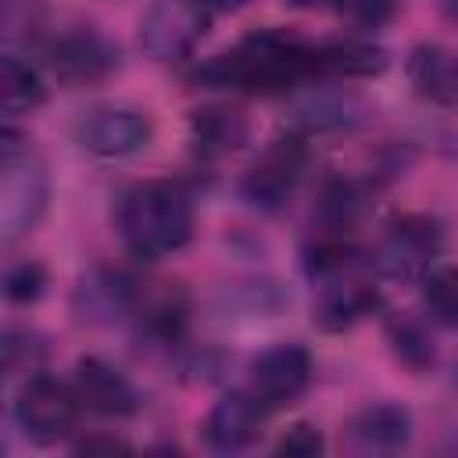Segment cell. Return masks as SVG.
Returning <instances> with one entry per match:
<instances>
[{
    "label": "cell",
    "instance_id": "6da1fadb",
    "mask_svg": "<svg viewBox=\"0 0 458 458\" xmlns=\"http://www.w3.org/2000/svg\"><path fill=\"white\" fill-rule=\"evenodd\" d=\"M308 79H318L315 47L283 29H258L247 39H240L229 54L211 57L197 72V82L233 86L258 97L286 93Z\"/></svg>",
    "mask_w": 458,
    "mask_h": 458
},
{
    "label": "cell",
    "instance_id": "7a4b0ae2",
    "mask_svg": "<svg viewBox=\"0 0 458 458\" xmlns=\"http://www.w3.org/2000/svg\"><path fill=\"white\" fill-rule=\"evenodd\" d=\"M114 229L132 258L157 261L182 250L193 236V204L190 193L175 182L147 179L118 193Z\"/></svg>",
    "mask_w": 458,
    "mask_h": 458
},
{
    "label": "cell",
    "instance_id": "3957f363",
    "mask_svg": "<svg viewBox=\"0 0 458 458\" xmlns=\"http://www.w3.org/2000/svg\"><path fill=\"white\" fill-rule=\"evenodd\" d=\"M47 211V168L29 143L4 129L0 143V236L14 243Z\"/></svg>",
    "mask_w": 458,
    "mask_h": 458
},
{
    "label": "cell",
    "instance_id": "277c9868",
    "mask_svg": "<svg viewBox=\"0 0 458 458\" xmlns=\"http://www.w3.org/2000/svg\"><path fill=\"white\" fill-rule=\"evenodd\" d=\"M444 250V229L429 215H401L386 225L383 240L372 250L376 272L390 279H422L429 268H437V258Z\"/></svg>",
    "mask_w": 458,
    "mask_h": 458
},
{
    "label": "cell",
    "instance_id": "5b68a950",
    "mask_svg": "<svg viewBox=\"0 0 458 458\" xmlns=\"http://www.w3.org/2000/svg\"><path fill=\"white\" fill-rule=\"evenodd\" d=\"M79 390L47 376V372H36L21 383L18 397H14V422L21 426V433L36 444H54L61 437L72 433L75 419H79Z\"/></svg>",
    "mask_w": 458,
    "mask_h": 458
},
{
    "label": "cell",
    "instance_id": "8992f818",
    "mask_svg": "<svg viewBox=\"0 0 458 458\" xmlns=\"http://www.w3.org/2000/svg\"><path fill=\"white\" fill-rule=\"evenodd\" d=\"M211 18L200 0H154L140 18V47L154 61H179L200 43Z\"/></svg>",
    "mask_w": 458,
    "mask_h": 458
},
{
    "label": "cell",
    "instance_id": "52a82bcc",
    "mask_svg": "<svg viewBox=\"0 0 458 458\" xmlns=\"http://www.w3.org/2000/svg\"><path fill=\"white\" fill-rule=\"evenodd\" d=\"M154 136V125L143 111L125 107V104H100L89 107L79 122H75V140L86 154L93 157H132L140 154Z\"/></svg>",
    "mask_w": 458,
    "mask_h": 458
},
{
    "label": "cell",
    "instance_id": "ba28073f",
    "mask_svg": "<svg viewBox=\"0 0 458 458\" xmlns=\"http://www.w3.org/2000/svg\"><path fill=\"white\" fill-rule=\"evenodd\" d=\"M304 168V143L297 136L276 140L240 179V193L247 204L261 211H279L290 204Z\"/></svg>",
    "mask_w": 458,
    "mask_h": 458
},
{
    "label": "cell",
    "instance_id": "9c48e42d",
    "mask_svg": "<svg viewBox=\"0 0 458 458\" xmlns=\"http://www.w3.org/2000/svg\"><path fill=\"white\" fill-rule=\"evenodd\" d=\"M311 383V354L301 344H276L268 351H261L250 361V383L247 390L268 408H286L293 404Z\"/></svg>",
    "mask_w": 458,
    "mask_h": 458
},
{
    "label": "cell",
    "instance_id": "30bf717a",
    "mask_svg": "<svg viewBox=\"0 0 458 458\" xmlns=\"http://www.w3.org/2000/svg\"><path fill=\"white\" fill-rule=\"evenodd\" d=\"M265 415L268 408L250 390H229L211 404L204 419V440L215 451H243L261 437Z\"/></svg>",
    "mask_w": 458,
    "mask_h": 458
},
{
    "label": "cell",
    "instance_id": "8fae6325",
    "mask_svg": "<svg viewBox=\"0 0 458 458\" xmlns=\"http://www.w3.org/2000/svg\"><path fill=\"white\" fill-rule=\"evenodd\" d=\"M47 57H50L54 75L61 82H72V86L100 82L104 75H111L118 68V50L100 32H89V29H79V32L54 39Z\"/></svg>",
    "mask_w": 458,
    "mask_h": 458
},
{
    "label": "cell",
    "instance_id": "7c38bea8",
    "mask_svg": "<svg viewBox=\"0 0 458 458\" xmlns=\"http://www.w3.org/2000/svg\"><path fill=\"white\" fill-rule=\"evenodd\" d=\"M411 440V415L401 404L379 401L358 408L344 426V444L358 454H394Z\"/></svg>",
    "mask_w": 458,
    "mask_h": 458
},
{
    "label": "cell",
    "instance_id": "4fadbf2b",
    "mask_svg": "<svg viewBox=\"0 0 458 458\" xmlns=\"http://www.w3.org/2000/svg\"><path fill=\"white\" fill-rule=\"evenodd\" d=\"M75 390H79L82 408H89L97 415L122 419V415H132L140 408V390L132 386V379L104 358H79Z\"/></svg>",
    "mask_w": 458,
    "mask_h": 458
},
{
    "label": "cell",
    "instance_id": "5bb4252c",
    "mask_svg": "<svg viewBox=\"0 0 458 458\" xmlns=\"http://www.w3.org/2000/svg\"><path fill=\"white\" fill-rule=\"evenodd\" d=\"M318 283L322 286H318V297H315V322L322 329H351L354 322L372 315L376 304H379L376 286L358 279L354 268L333 272V276H326Z\"/></svg>",
    "mask_w": 458,
    "mask_h": 458
},
{
    "label": "cell",
    "instance_id": "9a60e30c",
    "mask_svg": "<svg viewBox=\"0 0 458 458\" xmlns=\"http://www.w3.org/2000/svg\"><path fill=\"white\" fill-rule=\"evenodd\" d=\"M404 72L422 100L437 107H458V50L440 43H419L408 54Z\"/></svg>",
    "mask_w": 458,
    "mask_h": 458
},
{
    "label": "cell",
    "instance_id": "2e32d148",
    "mask_svg": "<svg viewBox=\"0 0 458 458\" xmlns=\"http://www.w3.org/2000/svg\"><path fill=\"white\" fill-rule=\"evenodd\" d=\"M140 304V290L129 276L122 272H89L79 290H75V311L79 318L86 322H111V318H122L129 315L132 308Z\"/></svg>",
    "mask_w": 458,
    "mask_h": 458
},
{
    "label": "cell",
    "instance_id": "e0dca14e",
    "mask_svg": "<svg viewBox=\"0 0 458 458\" xmlns=\"http://www.w3.org/2000/svg\"><path fill=\"white\" fill-rule=\"evenodd\" d=\"M247 118L233 107H204V111H193L190 118V140H193V150L204 154V157H222V154H233L247 143Z\"/></svg>",
    "mask_w": 458,
    "mask_h": 458
},
{
    "label": "cell",
    "instance_id": "ac0fdd59",
    "mask_svg": "<svg viewBox=\"0 0 458 458\" xmlns=\"http://www.w3.org/2000/svg\"><path fill=\"white\" fill-rule=\"evenodd\" d=\"M318 75H344V79H372L386 68V50L365 39H336L315 47Z\"/></svg>",
    "mask_w": 458,
    "mask_h": 458
},
{
    "label": "cell",
    "instance_id": "d6986e66",
    "mask_svg": "<svg viewBox=\"0 0 458 458\" xmlns=\"http://www.w3.org/2000/svg\"><path fill=\"white\" fill-rule=\"evenodd\" d=\"M47 97L43 89V79L32 64H25L21 57L7 54L0 61V100H4V111L7 114H29L32 107H39Z\"/></svg>",
    "mask_w": 458,
    "mask_h": 458
},
{
    "label": "cell",
    "instance_id": "ffe728a7",
    "mask_svg": "<svg viewBox=\"0 0 458 458\" xmlns=\"http://www.w3.org/2000/svg\"><path fill=\"white\" fill-rule=\"evenodd\" d=\"M422 308L437 326L458 329V265H440L422 276Z\"/></svg>",
    "mask_w": 458,
    "mask_h": 458
},
{
    "label": "cell",
    "instance_id": "44dd1931",
    "mask_svg": "<svg viewBox=\"0 0 458 458\" xmlns=\"http://www.w3.org/2000/svg\"><path fill=\"white\" fill-rule=\"evenodd\" d=\"M390 344H394L397 358H401L408 369H426V365H433V340L426 336L422 326H415V322H408V318L394 322V326H390Z\"/></svg>",
    "mask_w": 458,
    "mask_h": 458
},
{
    "label": "cell",
    "instance_id": "7402d4cb",
    "mask_svg": "<svg viewBox=\"0 0 458 458\" xmlns=\"http://www.w3.org/2000/svg\"><path fill=\"white\" fill-rule=\"evenodd\" d=\"M43 286H47V272H43L39 261H18V265H11L7 276H4V293H7V301H14V304L36 301V297L43 293Z\"/></svg>",
    "mask_w": 458,
    "mask_h": 458
},
{
    "label": "cell",
    "instance_id": "603a6c76",
    "mask_svg": "<svg viewBox=\"0 0 458 458\" xmlns=\"http://www.w3.org/2000/svg\"><path fill=\"white\" fill-rule=\"evenodd\" d=\"M322 447H326V444H322L318 429H315V426H308V422H297V426H290V429L279 437L276 454H290V458H315Z\"/></svg>",
    "mask_w": 458,
    "mask_h": 458
},
{
    "label": "cell",
    "instance_id": "cb8c5ba5",
    "mask_svg": "<svg viewBox=\"0 0 458 458\" xmlns=\"http://www.w3.org/2000/svg\"><path fill=\"white\" fill-rule=\"evenodd\" d=\"M340 11H347L361 25H383L394 14V0H344Z\"/></svg>",
    "mask_w": 458,
    "mask_h": 458
},
{
    "label": "cell",
    "instance_id": "d4e9b609",
    "mask_svg": "<svg viewBox=\"0 0 458 458\" xmlns=\"http://www.w3.org/2000/svg\"><path fill=\"white\" fill-rule=\"evenodd\" d=\"M79 451H129V447H125L122 440H111V437H104V440L93 437V440H82Z\"/></svg>",
    "mask_w": 458,
    "mask_h": 458
},
{
    "label": "cell",
    "instance_id": "484cf974",
    "mask_svg": "<svg viewBox=\"0 0 458 458\" xmlns=\"http://www.w3.org/2000/svg\"><path fill=\"white\" fill-rule=\"evenodd\" d=\"M290 7H311V11H340L344 0H283Z\"/></svg>",
    "mask_w": 458,
    "mask_h": 458
},
{
    "label": "cell",
    "instance_id": "4316f807",
    "mask_svg": "<svg viewBox=\"0 0 458 458\" xmlns=\"http://www.w3.org/2000/svg\"><path fill=\"white\" fill-rule=\"evenodd\" d=\"M211 14H225V11H236V7H243L247 0H200Z\"/></svg>",
    "mask_w": 458,
    "mask_h": 458
},
{
    "label": "cell",
    "instance_id": "83f0119b",
    "mask_svg": "<svg viewBox=\"0 0 458 458\" xmlns=\"http://www.w3.org/2000/svg\"><path fill=\"white\" fill-rule=\"evenodd\" d=\"M444 14H447L451 21H458V0H444Z\"/></svg>",
    "mask_w": 458,
    "mask_h": 458
}]
</instances>
